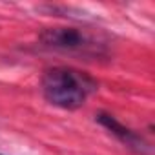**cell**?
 <instances>
[{
    "mask_svg": "<svg viewBox=\"0 0 155 155\" xmlns=\"http://www.w3.org/2000/svg\"><path fill=\"white\" fill-rule=\"evenodd\" d=\"M44 99L60 110H79L86 104L90 95L99 90V84L88 73L68 68V66H55L48 68L40 81Z\"/></svg>",
    "mask_w": 155,
    "mask_h": 155,
    "instance_id": "obj_1",
    "label": "cell"
},
{
    "mask_svg": "<svg viewBox=\"0 0 155 155\" xmlns=\"http://www.w3.org/2000/svg\"><path fill=\"white\" fill-rule=\"evenodd\" d=\"M38 42L46 49L84 58H99L108 55V44L81 28H46L40 31Z\"/></svg>",
    "mask_w": 155,
    "mask_h": 155,
    "instance_id": "obj_2",
    "label": "cell"
},
{
    "mask_svg": "<svg viewBox=\"0 0 155 155\" xmlns=\"http://www.w3.org/2000/svg\"><path fill=\"white\" fill-rule=\"evenodd\" d=\"M95 120H97L101 126H104L122 146H126V148L131 150L133 153H137V155H150V144L146 142V139H144L140 133H137V131H133L131 128H128V126H124L122 122H119L111 113L99 111V113L95 115Z\"/></svg>",
    "mask_w": 155,
    "mask_h": 155,
    "instance_id": "obj_3",
    "label": "cell"
}]
</instances>
